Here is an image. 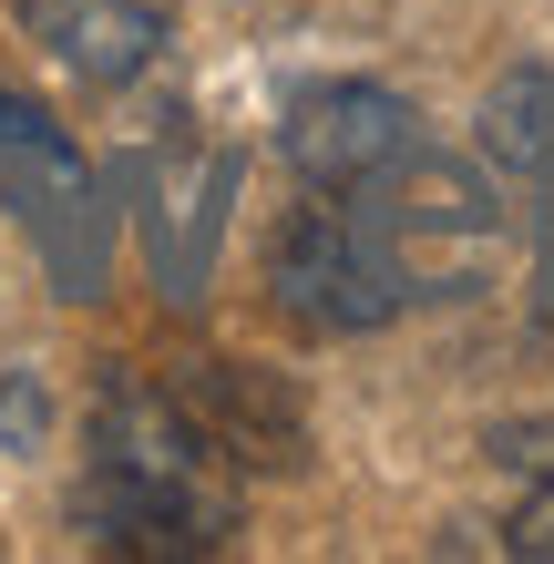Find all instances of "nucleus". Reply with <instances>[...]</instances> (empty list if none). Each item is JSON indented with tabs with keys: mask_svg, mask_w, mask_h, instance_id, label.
Returning a JSON list of instances; mask_svg holds the SVG:
<instances>
[{
	"mask_svg": "<svg viewBox=\"0 0 554 564\" xmlns=\"http://www.w3.org/2000/svg\"><path fill=\"white\" fill-rule=\"evenodd\" d=\"M482 144H493L513 175L554 185V73H513L493 93V113H482Z\"/></svg>",
	"mask_w": 554,
	"mask_h": 564,
	"instance_id": "obj_7",
	"label": "nucleus"
},
{
	"mask_svg": "<svg viewBox=\"0 0 554 564\" xmlns=\"http://www.w3.org/2000/svg\"><path fill=\"white\" fill-rule=\"evenodd\" d=\"M21 21L42 31L83 83H134L154 62V42H165V21L134 11V0H21Z\"/></svg>",
	"mask_w": 554,
	"mask_h": 564,
	"instance_id": "obj_5",
	"label": "nucleus"
},
{
	"mask_svg": "<svg viewBox=\"0 0 554 564\" xmlns=\"http://www.w3.org/2000/svg\"><path fill=\"white\" fill-rule=\"evenodd\" d=\"M278 154H287V175L308 195H380V185H401L421 164V123L380 83H318V93L287 104Z\"/></svg>",
	"mask_w": 554,
	"mask_h": 564,
	"instance_id": "obj_3",
	"label": "nucleus"
},
{
	"mask_svg": "<svg viewBox=\"0 0 554 564\" xmlns=\"http://www.w3.org/2000/svg\"><path fill=\"white\" fill-rule=\"evenodd\" d=\"M175 401L216 431V452L237 462V473H268V462H298V452H308L298 401H287V390H268L247 359H195V370L175 380Z\"/></svg>",
	"mask_w": 554,
	"mask_h": 564,
	"instance_id": "obj_4",
	"label": "nucleus"
},
{
	"mask_svg": "<svg viewBox=\"0 0 554 564\" xmlns=\"http://www.w3.org/2000/svg\"><path fill=\"white\" fill-rule=\"evenodd\" d=\"M83 523L104 554H144V564H195L237 544V462L175 401V380H113L93 401Z\"/></svg>",
	"mask_w": 554,
	"mask_h": 564,
	"instance_id": "obj_1",
	"label": "nucleus"
},
{
	"mask_svg": "<svg viewBox=\"0 0 554 564\" xmlns=\"http://www.w3.org/2000/svg\"><path fill=\"white\" fill-rule=\"evenodd\" d=\"M493 473H503V554L554 564V421L544 431H503Z\"/></svg>",
	"mask_w": 554,
	"mask_h": 564,
	"instance_id": "obj_6",
	"label": "nucleus"
},
{
	"mask_svg": "<svg viewBox=\"0 0 554 564\" xmlns=\"http://www.w3.org/2000/svg\"><path fill=\"white\" fill-rule=\"evenodd\" d=\"M268 288L278 308L318 328V339H360V328L401 318L421 297V268L401 247V216H380L370 195H318L278 226V257H268Z\"/></svg>",
	"mask_w": 554,
	"mask_h": 564,
	"instance_id": "obj_2",
	"label": "nucleus"
}]
</instances>
